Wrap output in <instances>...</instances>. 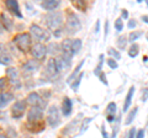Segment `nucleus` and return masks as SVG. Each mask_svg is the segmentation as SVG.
I'll list each match as a JSON object with an SVG mask.
<instances>
[{
	"instance_id": "14",
	"label": "nucleus",
	"mask_w": 148,
	"mask_h": 138,
	"mask_svg": "<svg viewBox=\"0 0 148 138\" xmlns=\"http://www.w3.org/2000/svg\"><path fill=\"white\" fill-rule=\"evenodd\" d=\"M56 63H57L58 72H62V70H64V69H68L69 67H71L72 61H68V59H66L63 56H59V57L56 58Z\"/></svg>"
},
{
	"instance_id": "4",
	"label": "nucleus",
	"mask_w": 148,
	"mask_h": 138,
	"mask_svg": "<svg viewBox=\"0 0 148 138\" xmlns=\"http://www.w3.org/2000/svg\"><path fill=\"white\" fill-rule=\"evenodd\" d=\"M46 121L51 127H57L61 123V116H59V111L57 106H51L47 110V115H46Z\"/></svg>"
},
{
	"instance_id": "9",
	"label": "nucleus",
	"mask_w": 148,
	"mask_h": 138,
	"mask_svg": "<svg viewBox=\"0 0 148 138\" xmlns=\"http://www.w3.org/2000/svg\"><path fill=\"white\" fill-rule=\"evenodd\" d=\"M26 101H27V104L32 105V106H40V107H42V109L46 107V101L42 100V98H41V96L37 94V93H31V94H29Z\"/></svg>"
},
{
	"instance_id": "23",
	"label": "nucleus",
	"mask_w": 148,
	"mask_h": 138,
	"mask_svg": "<svg viewBox=\"0 0 148 138\" xmlns=\"http://www.w3.org/2000/svg\"><path fill=\"white\" fill-rule=\"evenodd\" d=\"M83 64H84V61H82L79 64H78V66H77V68L74 69V72L72 73L71 75L68 77V80H67V81L69 83V84H72V83H73V79H75V78H77V74H78V73L80 72V69H82V67H83Z\"/></svg>"
},
{
	"instance_id": "35",
	"label": "nucleus",
	"mask_w": 148,
	"mask_h": 138,
	"mask_svg": "<svg viewBox=\"0 0 148 138\" xmlns=\"http://www.w3.org/2000/svg\"><path fill=\"white\" fill-rule=\"evenodd\" d=\"M106 63H108V66L111 68V69H116L117 67H119V64H117V62L115 61V59H112V58H109L108 61H106Z\"/></svg>"
},
{
	"instance_id": "7",
	"label": "nucleus",
	"mask_w": 148,
	"mask_h": 138,
	"mask_svg": "<svg viewBox=\"0 0 148 138\" xmlns=\"http://www.w3.org/2000/svg\"><path fill=\"white\" fill-rule=\"evenodd\" d=\"M26 106H27V101L26 100H18V101H16V102L12 105V107H11L12 117L14 118H20V117L24 116Z\"/></svg>"
},
{
	"instance_id": "22",
	"label": "nucleus",
	"mask_w": 148,
	"mask_h": 138,
	"mask_svg": "<svg viewBox=\"0 0 148 138\" xmlns=\"http://www.w3.org/2000/svg\"><path fill=\"white\" fill-rule=\"evenodd\" d=\"M103 63H104V54H100V57H99V64L94 69V74L98 77V78H100L101 75L104 74V73H103Z\"/></svg>"
},
{
	"instance_id": "47",
	"label": "nucleus",
	"mask_w": 148,
	"mask_h": 138,
	"mask_svg": "<svg viewBox=\"0 0 148 138\" xmlns=\"http://www.w3.org/2000/svg\"><path fill=\"white\" fill-rule=\"evenodd\" d=\"M147 6H148V0H147Z\"/></svg>"
},
{
	"instance_id": "16",
	"label": "nucleus",
	"mask_w": 148,
	"mask_h": 138,
	"mask_svg": "<svg viewBox=\"0 0 148 138\" xmlns=\"http://www.w3.org/2000/svg\"><path fill=\"white\" fill-rule=\"evenodd\" d=\"M14 100V95L9 91H5V93H1L0 94V109L5 107L6 105L10 102V101Z\"/></svg>"
},
{
	"instance_id": "13",
	"label": "nucleus",
	"mask_w": 148,
	"mask_h": 138,
	"mask_svg": "<svg viewBox=\"0 0 148 138\" xmlns=\"http://www.w3.org/2000/svg\"><path fill=\"white\" fill-rule=\"evenodd\" d=\"M6 78L10 80L12 84H16V86L18 88L20 86V83H18V73L15 68H9L6 70Z\"/></svg>"
},
{
	"instance_id": "46",
	"label": "nucleus",
	"mask_w": 148,
	"mask_h": 138,
	"mask_svg": "<svg viewBox=\"0 0 148 138\" xmlns=\"http://www.w3.org/2000/svg\"><path fill=\"white\" fill-rule=\"evenodd\" d=\"M0 138H9V137L5 136V135H3V133H0Z\"/></svg>"
},
{
	"instance_id": "10",
	"label": "nucleus",
	"mask_w": 148,
	"mask_h": 138,
	"mask_svg": "<svg viewBox=\"0 0 148 138\" xmlns=\"http://www.w3.org/2000/svg\"><path fill=\"white\" fill-rule=\"evenodd\" d=\"M58 68H57V63H56L54 58H49L46 64V74L48 77H54L58 74Z\"/></svg>"
},
{
	"instance_id": "21",
	"label": "nucleus",
	"mask_w": 148,
	"mask_h": 138,
	"mask_svg": "<svg viewBox=\"0 0 148 138\" xmlns=\"http://www.w3.org/2000/svg\"><path fill=\"white\" fill-rule=\"evenodd\" d=\"M26 127L29 128V131H31V132H41L42 130H45V123L42 121L34 122V123H29V122H27Z\"/></svg>"
},
{
	"instance_id": "19",
	"label": "nucleus",
	"mask_w": 148,
	"mask_h": 138,
	"mask_svg": "<svg viewBox=\"0 0 148 138\" xmlns=\"http://www.w3.org/2000/svg\"><path fill=\"white\" fill-rule=\"evenodd\" d=\"M12 61H11V57L9 56L6 53V49L4 47V44H0V63L1 64H10Z\"/></svg>"
},
{
	"instance_id": "6",
	"label": "nucleus",
	"mask_w": 148,
	"mask_h": 138,
	"mask_svg": "<svg viewBox=\"0 0 148 138\" xmlns=\"http://www.w3.org/2000/svg\"><path fill=\"white\" fill-rule=\"evenodd\" d=\"M43 116V109L40 106H32L31 110L27 112V122L34 123V122H40L42 121Z\"/></svg>"
},
{
	"instance_id": "8",
	"label": "nucleus",
	"mask_w": 148,
	"mask_h": 138,
	"mask_svg": "<svg viewBox=\"0 0 148 138\" xmlns=\"http://www.w3.org/2000/svg\"><path fill=\"white\" fill-rule=\"evenodd\" d=\"M47 52H48L47 47H46L45 44H42V43H36L34 47L31 48L32 56H34V57L37 59V61H42V59H45Z\"/></svg>"
},
{
	"instance_id": "15",
	"label": "nucleus",
	"mask_w": 148,
	"mask_h": 138,
	"mask_svg": "<svg viewBox=\"0 0 148 138\" xmlns=\"http://www.w3.org/2000/svg\"><path fill=\"white\" fill-rule=\"evenodd\" d=\"M0 19H1V24L3 26L5 27V30L8 31H11L12 30V19L10 16H9V14L8 12H3L1 15H0Z\"/></svg>"
},
{
	"instance_id": "24",
	"label": "nucleus",
	"mask_w": 148,
	"mask_h": 138,
	"mask_svg": "<svg viewBox=\"0 0 148 138\" xmlns=\"http://www.w3.org/2000/svg\"><path fill=\"white\" fill-rule=\"evenodd\" d=\"M138 53H140V46L137 43H132V46L128 49V56L131 58H135V57H137Z\"/></svg>"
},
{
	"instance_id": "33",
	"label": "nucleus",
	"mask_w": 148,
	"mask_h": 138,
	"mask_svg": "<svg viewBox=\"0 0 148 138\" xmlns=\"http://www.w3.org/2000/svg\"><path fill=\"white\" fill-rule=\"evenodd\" d=\"M47 49H48V52L49 53H52V54H54V53H58V51H61V48H59V44L58 43H51L48 47H47Z\"/></svg>"
},
{
	"instance_id": "42",
	"label": "nucleus",
	"mask_w": 148,
	"mask_h": 138,
	"mask_svg": "<svg viewBox=\"0 0 148 138\" xmlns=\"http://www.w3.org/2000/svg\"><path fill=\"white\" fill-rule=\"evenodd\" d=\"M100 31V20L96 21V26H95V32L98 33V32Z\"/></svg>"
},
{
	"instance_id": "39",
	"label": "nucleus",
	"mask_w": 148,
	"mask_h": 138,
	"mask_svg": "<svg viewBox=\"0 0 148 138\" xmlns=\"http://www.w3.org/2000/svg\"><path fill=\"white\" fill-rule=\"evenodd\" d=\"M136 25H137V22H136V20H130L128 21V29H135L136 27Z\"/></svg>"
},
{
	"instance_id": "38",
	"label": "nucleus",
	"mask_w": 148,
	"mask_h": 138,
	"mask_svg": "<svg viewBox=\"0 0 148 138\" xmlns=\"http://www.w3.org/2000/svg\"><path fill=\"white\" fill-rule=\"evenodd\" d=\"M135 135H136V128L133 127V128H131V130H130L128 135H127V138H136Z\"/></svg>"
},
{
	"instance_id": "18",
	"label": "nucleus",
	"mask_w": 148,
	"mask_h": 138,
	"mask_svg": "<svg viewBox=\"0 0 148 138\" xmlns=\"http://www.w3.org/2000/svg\"><path fill=\"white\" fill-rule=\"evenodd\" d=\"M72 109H73L72 100L69 98H64L63 105H62V112H63L64 116H69V115L72 113Z\"/></svg>"
},
{
	"instance_id": "11",
	"label": "nucleus",
	"mask_w": 148,
	"mask_h": 138,
	"mask_svg": "<svg viewBox=\"0 0 148 138\" xmlns=\"http://www.w3.org/2000/svg\"><path fill=\"white\" fill-rule=\"evenodd\" d=\"M5 5H6V8H8V10L10 11L11 14H14V15H16L17 17L22 19V14L20 12L18 3L16 1V0H6V1H5Z\"/></svg>"
},
{
	"instance_id": "3",
	"label": "nucleus",
	"mask_w": 148,
	"mask_h": 138,
	"mask_svg": "<svg viewBox=\"0 0 148 138\" xmlns=\"http://www.w3.org/2000/svg\"><path fill=\"white\" fill-rule=\"evenodd\" d=\"M14 42L16 43L18 49L21 52H27L31 48V35L25 32V33H18L14 37Z\"/></svg>"
},
{
	"instance_id": "41",
	"label": "nucleus",
	"mask_w": 148,
	"mask_h": 138,
	"mask_svg": "<svg viewBox=\"0 0 148 138\" xmlns=\"http://www.w3.org/2000/svg\"><path fill=\"white\" fill-rule=\"evenodd\" d=\"M136 138H145V130H140V131H138Z\"/></svg>"
},
{
	"instance_id": "36",
	"label": "nucleus",
	"mask_w": 148,
	"mask_h": 138,
	"mask_svg": "<svg viewBox=\"0 0 148 138\" xmlns=\"http://www.w3.org/2000/svg\"><path fill=\"white\" fill-rule=\"evenodd\" d=\"M147 100H148V88H145V89H142L141 101H143V102H146Z\"/></svg>"
},
{
	"instance_id": "1",
	"label": "nucleus",
	"mask_w": 148,
	"mask_h": 138,
	"mask_svg": "<svg viewBox=\"0 0 148 138\" xmlns=\"http://www.w3.org/2000/svg\"><path fill=\"white\" fill-rule=\"evenodd\" d=\"M45 21L48 29L53 31L57 37H59L63 26V14L61 11H51L45 16Z\"/></svg>"
},
{
	"instance_id": "28",
	"label": "nucleus",
	"mask_w": 148,
	"mask_h": 138,
	"mask_svg": "<svg viewBox=\"0 0 148 138\" xmlns=\"http://www.w3.org/2000/svg\"><path fill=\"white\" fill-rule=\"evenodd\" d=\"M142 35H143L142 31H133V32H131V33L128 35V42L135 43V41H137Z\"/></svg>"
},
{
	"instance_id": "20",
	"label": "nucleus",
	"mask_w": 148,
	"mask_h": 138,
	"mask_svg": "<svg viewBox=\"0 0 148 138\" xmlns=\"http://www.w3.org/2000/svg\"><path fill=\"white\" fill-rule=\"evenodd\" d=\"M59 4H61L59 0H47V1H43L41 5H42V8L46 9V10L52 11V10H54L56 8L59 6Z\"/></svg>"
},
{
	"instance_id": "48",
	"label": "nucleus",
	"mask_w": 148,
	"mask_h": 138,
	"mask_svg": "<svg viewBox=\"0 0 148 138\" xmlns=\"http://www.w3.org/2000/svg\"><path fill=\"white\" fill-rule=\"evenodd\" d=\"M26 138H32V137H26Z\"/></svg>"
},
{
	"instance_id": "40",
	"label": "nucleus",
	"mask_w": 148,
	"mask_h": 138,
	"mask_svg": "<svg viewBox=\"0 0 148 138\" xmlns=\"http://www.w3.org/2000/svg\"><path fill=\"white\" fill-rule=\"evenodd\" d=\"M127 17H128V11L126 10V9H123V10L121 11V19H125V20H126Z\"/></svg>"
},
{
	"instance_id": "32",
	"label": "nucleus",
	"mask_w": 148,
	"mask_h": 138,
	"mask_svg": "<svg viewBox=\"0 0 148 138\" xmlns=\"http://www.w3.org/2000/svg\"><path fill=\"white\" fill-rule=\"evenodd\" d=\"M108 53L111 56V58L115 59V61H119V59L121 58V54H120V52H119V51H116V49H114V48H109Z\"/></svg>"
},
{
	"instance_id": "26",
	"label": "nucleus",
	"mask_w": 148,
	"mask_h": 138,
	"mask_svg": "<svg viewBox=\"0 0 148 138\" xmlns=\"http://www.w3.org/2000/svg\"><path fill=\"white\" fill-rule=\"evenodd\" d=\"M83 77H84V73H79V75H78V77L75 78V79H74V81L71 84L72 89H73L74 91H77V90H78V88H79V85H80V83H82Z\"/></svg>"
},
{
	"instance_id": "25",
	"label": "nucleus",
	"mask_w": 148,
	"mask_h": 138,
	"mask_svg": "<svg viewBox=\"0 0 148 138\" xmlns=\"http://www.w3.org/2000/svg\"><path fill=\"white\" fill-rule=\"evenodd\" d=\"M137 110H138V107L137 106H135L132 110H131V112H130L128 115H127V117H126V121H125V125H131L132 123V121H133V118L136 117V115H137Z\"/></svg>"
},
{
	"instance_id": "2",
	"label": "nucleus",
	"mask_w": 148,
	"mask_h": 138,
	"mask_svg": "<svg viewBox=\"0 0 148 138\" xmlns=\"http://www.w3.org/2000/svg\"><path fill=\"white\" fill-rule=\"evenodd\" d=\"M80 27H82L80 21L77 17L75 14L74 12H68L67 14V20H66V31H67V33H69V35L77 33V32L80 30Z\"/></svg>"
},
{
	"instance_id": "31",
	"label": "nucleus",
	"mask_w": 148,
	"mask_h": 138,
	"mask_svg": "<svg viewBox=\"0 0 148 138\" xmlns=\"http://www.w3.org/2000/svg\"><path fill=\"white\" fill-rule=\"evenodd\" d=\"M72 5L78 9L79 11H84L85 10V3L84 1H80V0H75V1H72Z\"/></svg>"
},
{
	"instance_id": "49",
	"label": "nucleus",
	"mask_w": 148,
	"mask_h": 138,
	"mask_svg": "<svg viewBox=\"0 0 148 138\" xmlns=\"http://www.w3.org/2000/svg\"><path fill=\"white\" fill-rule=\"evenodd\" d=\"M147 40H148V35H147Z\"/></svg>"
},
{
	"instance_id": "45",
	"label": "nucleus",
	"mask_w": 148,
	"mask_h": 138,
	"mask_svg": "<svg viewBox=\"0 0 148 138\" xmlns=\"http://www.w3.org/2000/svg\"><path fill=\"white\" fill-rule=\"evenodd\" d=\"M4 29H5V27H4V26H3V24L0 22V33H1V32L4 31Z\"/></svg>"
},
{
	"instance_id": "29",
	"label": "nucleus",
	"mask_w": 148,
	"mask_h": 138,
	"mask_svg": "<svg viewBox=\"0 0 148 138\" xmlns=\"http://www.w3.org/2000/svg\"><path fill=\"white\" fill-rule=\"evenodd\" d=\"M115 113H116V104L110 102L106 107V116H115Z\"/></svg>"
},
{
	"instance_id": "27",
	"label": "nucleus",
	"mask_w": 148,
	"mask_h": 138,
	"mask_svg": "<svg viewBox=\"0 0 148 138\" xmlns=\"http://www.w3.org/2000/svg\"><path fill=\"white\" fill-rule=\"evenodd\" d=\"M80 48H82V40H79V38L72 40V49H73L74 54H77L79 52Z\"/></svg>"
},
{
	"instance_id": "17",
	"label": "nucleus",
	"mask_w": 148,
	"mask_h": 138,
	"mask_svg": "<svg viewBox=\"0 0 148 138\" xmlns=\"http://www.w3.org/2000/svg\"><path fill=\"white\" fill-rule=\"evenodd\" d=\"M133 94H135V86H131V88H130V90H128V93H127V95H126L125 102H123V109H122V111H123V112H126L127 110L130 109V106H131Z\"/></svg>"
},
{
	"instance_id": "5",
	"label": "nucleus",
	"mask_w": 148,
	"mask_h": 138,
	"mask_svg": "<svg viewBox=\"0 0 148 138\" xmlns=\"http://www.w3.org/2000/svg\"><path fill=\"white\" fill-rule=\"evenodd\" d=\"M30 31H31V33L34 35V37L37 38L38 41H42V42H47V41H49L51 33L47 30L40 27L38 25H35V24L31 25L30 26Z\"/></svg>"
},
{
	"instance_id": "30",
	"label": "nucleus",
	"mask_w": 148,
	"mask_h": 138,
	"mask_svg": "<svg viewBox=\"0 0 148 138\" xmlns=\"http://www.w3.org/2000/svg\"><path fill=\"white\" fill-rule=\"evenodd\" d=\"M127 42H128V40L126 38V36H120L117 38V47L120 49H125L127 46Z\"/></svg>"
},
{
	"instance_id": "43",
	"label": "nucleus",
	"mask_w": 148,
	"mask_h": 138,
	"mask_svg": "<svg viewBox=\"0 0 148 138\" xmlns=\"http://www.w3.org/2000/svg\"><path fill=\"white\" fill-rule=\"evenodd\" d=\"M142 21L146 22V24L148 25V15H143V16H142Z\"/></svg>"
},
{
	"instance_id": "34",
	"label": "nucleus",
	"mask_w": 148,
	"mask_h": 138,
	"mask_svg": "<svg viewBox=\"0 0 148 138\" xmlns=\"http://www.w3.org/2000/svg\"><path fill=\"white\" fill-rule=\"evenodd\" d=\"M115 29H116L117 32H121V31H122V29H123V21H122L121 17H120V19H117L116 22H115Z\"/></svg>"
},
{
	"instance_id": "12",
	"label": "nucleus",
	"mask_w": 148,
	"mask_h": 138,
	"mask_svg": "<svg viewBox=\"0 0 148 138\" xmlns=\"http://www.w3.org/2000/svg\"><path fill=\"white\" fill-rule=\"evenodd\" d=\"M40 68V63L38 61H35V59H31V61H27L22 69H24V73H27V74H31V73H35Z\"/></svg>"
},
{
	"instance_id": "37",
	"label": "nucleus",
	"mask_w": 148,
	"mask_h": 138,
	"mask_svg": "<svg viewBox=\"0 0 148 138\" xmlns=\"http://www.w3.org/2000/svg\"><path fill=\"white\" fill-rule=\"evenodd\" d=\"M6 80L8 78H0V90H4L6 88Z\"/></svg>"
},
{
	"instance_id": "44",
	"label": "nucleus",
	"mask_w": 148,
	"mask_h": 138,
	"mask_svg": "<svg viewBox=\"0 0 148 138\" xmlns=\"http://www.w3.org/2000/svg\"><path fill=\"white\" fill-rule=\"evenodd\" d=\"M103 136H104V138H109V136H108V133H106L105 127H104V126H103Z\"/></svg>"
}]
</instances>
